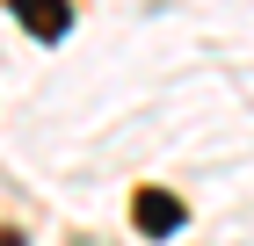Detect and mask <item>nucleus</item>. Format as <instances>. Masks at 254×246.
<instances>
[{"instance_id": "obj_1", "label": "nucleus", "mask_w": 254, "mask_h": 246, "mask_svg": "<svg viewBox=\"0 0 254 246\" xmlns=\"http://www.w3.org/2000/svg\"><path fill=\"white\" fill-rule=\"evenodd\" d=\"M15 15H22V29L37 44H59L65 29H73V7H65V0H15Z\"/></svg>"}, {"instance_id": "obj_2", "label": "nucleus", "mask_w": 254, "mask_h": 246, "mask_svg": "<svg viewBox=\"0 0 254 246\" xmlns=\"http://www.w3.org/2000/svg\"><path fill=\"white\" fill-rule=\"evenodd\" d=\"M131 217H138V232H145V239H167V232L182 225V203H175V196H167V189H138Z\"/></svg>"}]
</instances>
